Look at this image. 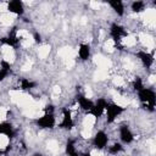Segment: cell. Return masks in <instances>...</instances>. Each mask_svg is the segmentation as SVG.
Here are the masks:
<instances>
[{"instance_id": "obj_1", "label": "cell", "mask_w": 156, "mask_h": 156, "mask_svg": "<svg viewBox=\"0 0 156 156\" xmlns=\"http://www.w3.org/2000/svg\"><path fill=\"white\" fill-rule=\"evenodd\" d=\"M56 113H48V112L41 113L39 117H37L33 121V123L38 129L51 132V130L56 129V126H57V115Z\"/></svg>"}, {"instance_id": "obj_2", "label": "cell", "mask_w": 156, "mask_h": 156, "mask_svg": "<svg viewBox=\"0 0 156 156\" xmlns=\"http://www.w3.org/2000/svg\"><path fill=\"white\" fill-rule=\"evenodd\" d=\"M90 141H91V147L105 151L108 143H110V136L105 129H96L94 132Z\"/></svg>"}, {"instance_id": "obj_3", "label": "cell", "mask_w": 156, "mask_h": 156, "mask_svg": "<svg viewBox=\"0 0 156 156\" xmlns=\"http://www.w3.org/2000/svg\"><path fill=\"white\" fill-rule=\"evenodd\" d=\"M94 54L93 45L89 43H79L76 49V58L80 63H87L91 60V56Z\"/></svg>"}, {"instance_id": "obj_4", "label": "cell", "mask_w": 156, "mask_h": 156, "mask_svg": "<svg viewBox=\"0 0 156 156\" xmlns=\"http://www.w3.org/2000/svg\"><path fill=\"white\" fill-rule=\"evenodd\" d=\"M108 10L112 12V15L117 18H123L128 12H127V5L124 1H121V0H115V1H107L106 2Z\"/></svg>"}, {"instance_id": "obj_5", "label": "cell", "mask_w": 156, "mask_h": 156, "mask_svg": "<svg viewBox=\"0 0 156 156\" xmlns=\"http://www.w3.org/2000/svg\"><path fill=\"white\" fill-rule=\"evenodd\" d=\"M7 12L16 16V17H23L27 12V7L23 1L20 0H11L7 1Z\"/></svg>"}, {"instance_id": "obj_6", "label": "cell", "mask_w": 156, "mask_h": 156, "mask_svg": "<svg viewBox=\"0 0 156 156\" xmlns=\"http://www.w3.org/2000/svg\"><path fill=\"white\" fill-rule=\"evenodd\" d=\"M147 7H149V4L146 1H143V0H135V1H132L127 5V9H129L128 10L129 13L135 15V16L144 13Z\"/></svg>"}]
</instances>
